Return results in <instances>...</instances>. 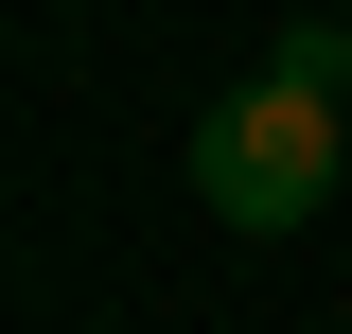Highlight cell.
<instances>
[{"label":"cell","mask_w":352,"mask_h":334,"mask_svg":"<svg viewBox=\"0 0 352 334\" xmlns=\"http://www.w3.org/2000/svg\"><path fill=\"white\" fill-rule=\"evenodd\" d=\"M264 71H282V88H317V106H352V18H300Z\"/></svg>","instance_id":"2"},{"label":"cell","mask_w":352,"mask_h":334,"mask_svg":"<svg viewBox=\"0 0 352 334\" xmlns=\"http://www.w3.org/2000/svg\"><path fill=\"white\" fill-rule=\"evenodd\" d=\"M194 194H212L229 229H317V211H335V106L282 88V71H247L212 124H194Z\"/></svg>","instance_id":"1"}]
</instances>
